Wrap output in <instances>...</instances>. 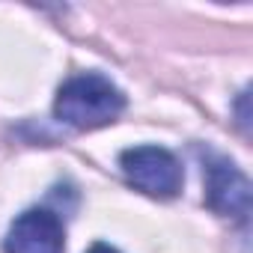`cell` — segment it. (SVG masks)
<instances>
[{
	"mask_svg": "<svg viewBox=\"0 0 253 253\" xmlns=\"http://www.w3.org/2000/svg\"><path fill=\"white\" fill-rule=\"evenodd\" d=\"M86 253H119V250H116V247H110V244H101V241H98V244H92Z\"/></svg>",
	"mask_w": 253,
	"mask_h": 253,
	"instance_id": "cell-5",
	"label": "cell"
},
{
	"mask_svg": "<svg viewBox=\"0 0 253 253\" xmlns=\"http://www.w3.org/2000/svg\"><path fill=\"white\" fill-rule=\"evenodd\" d=\"M122 110H125L122 89L110 78L95 75V72L69 78L60 86L57 101H54V116L78 131L110 125Z\"/></svg>",
	"mask_w": 253,
	"mask_h": 253,
	"instance_id": "cell-1",
	"label": "cell"
},
{
	"mask_svg": "<svg viewBox=\"0 0 253 253\" xmlns=\"http://www.w3.org/2000/svg\"><path fill=\"white\" fill-rule=\"evenodd\" d=\"M119 167L137 191L158 197V200H173L182 191L185 173L182 164L173 152L161 146H131L119 155Z\"/></svg>",
	"mask_w": 253,
	"mask_h": 253,
	"instance_id": "cell-2",
	"label": "cell"
},
{
	"mask_svg": "<svg viewBox=\"0 0 253 253\" xmlns=\"http://www.w3.org/2000/svg\"><path fill=\"white\" fill-rule=\"evenodd\" d=\"M253 200L250 179L229 161V158H211L206 167V203L211 211L223 217H247Z\"/></svg>",
	"mask_w": 253,
	"mask_h": 253,
	"instance_id": "cell-3",
	"label": "cell"
},
{
	"mask_svg": "<svg viewBox=\"0 0 253 253\" xmlns=\"http://www.w3.org/2000/svg\"><path fill=\"white\" fill-rule=\"evenodd\" d=\"M6 253H63L66 232L63 220L48 209H30L15 217L3 241Z\"/></svg>",
	"mask_w": 253,
	"mask_h": 253,
	"instance_id": "cell-4",
	"label": "cell"
}]
</instances>
